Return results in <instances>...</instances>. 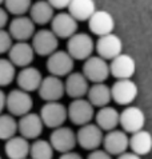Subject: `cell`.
<instances>
[{"label":"cell","mask_w":152,"mask_h":159,"mask_svg":"<svg viewBox=\"0 0 152 159\" xmlns=\"http://www.w3.org/2000/svg\"><path fill=\"white\" fill-rule=\"evenodd\" d=\"M93 50H95V43L92 38L88 34L76 32L68 39L65 51L74 60H87L89 56H92Z\"/></svg>","instance_id":"6da1fadb"},{"label":"cell","mask_w":152,"mask_h":159,"mask_svg":"<svg viewBox=\"0 0 152 159\" xmlns=\"http://www.w3.org/2000/svg\"><path fill=\"white\" fill-rule=\"evenodd\" d=\"M43 125L50 129L61 127L68 119L67 116V107L60 102H48L42 107L39 114Z\"/></svg>","instance_id":"7a4b0ae2"},{"label":"cell","mask_w":152,"mask_h":159,"mask_svg":"<svg viewBox=\"0 0 152 159\" xmlns=\"http://www.w3.org/2000/svg\"><path fill=\"white\" fill-rule=\"evenodd\" d=\"M34 106V100L28 92L21 90H12L10 94L6 95V107L12 116H23L31 112Z\"/></svg>","instance_id":"3957f363"},{"label":"cell","mask_w":152,"mask_h":159,"mask_svg":"<svg viewBox=\"0 0 152 159\" xmlns=\"http://www.w3.org/2000/svg\"><path fill=\"white\" fill-rule=\"evenodd\" d=\"M67 116L74 125L82 127L91 123L93 116H95V110L87 99H74L67 107Z\"/></svg>","instance_id":"277c9868"},{"label":"cell","mask_w":152,"mask_h":159,"mask_svg":"<svg viewBox=\"0 0 152 159\" xmlns=\"http://www.w3.org/2000/svg\"><path fill=\"white\" fill-rule=\"evenodd\" d=\"M47 70L52 76H68L75 67V60L64 50H56L47 59Z\"/></svg>","instance_id":"5b68a950"},{"label":"cell","mask_w":152,"mask_h":159,"mask_svg":"<svg viewBox=\"0 0 152 159\" xmlns=\"http://www.w3.org/2000/svg\"><path fill=\"white\" fill-rule=\"evenodd\" d=\"M82 74L88 82H92L93 84L104 83L110 76V64L99 56H89L87 60H84Z\"/></svg>","instance_id":"8992f818"},{"label":"cell","mask_w":152,"mask_h":159,"mask_svg":"<svg viewBox=\"0 0 152 159\" xmlns=\"http://www.w3.org/2000/svg\"><path fill=\"white\" fill-rule=\"evenodd\" d=\"M32 50L39 56H50L57 50L59 39L55 36V34L51 30L42 28L36 31L32 36Z\"/></svg>","instance_id":"52a82bcc"},{"label":"cell","mask_w":152,"mask_h":159,"mask_svg":"<svg viewBox=\"0 0 152 159\" xmlns=\"http://www.w3.org/2000/svg\"><path fill=\"white\" fill-rule=\"evenodd\" d=\"M48 142L53 148V151H57L60 154L74 151V148L78 144L76 143V134L74 132V130L65 126L57 127L53 130L50 135Z\"/></svg>","instance_id":"ba28073f"},{"label":"cell","mask_w":152,"mask_h":159,"mask_svg":"<svg viewBox=\"0 0 152 159\" xmlns=\"http://www.w3.org/2000/svg\"><path fill=\"white\" fill-rule=\"evenodd\" d=\"M119 125L123 127V131L135 134V132L143 130L145 125V115L143 110L136 106H128L120 112L119 115Z\"/></svg>","instance_id":"9c48e42d"},{"label":"cell","mask_w":152,"mask_h":159,"mask_svg":"<svg viewBox=\"0 0 152 159\" xmlns=\"http://www.w3.org/2000/svg\"><path fill=\"white\" fill-rule=\"evenodd\" d=\"M103 131L95 123H88L79 129L76 132V143L84 150H97L103 143Z\"/></svg>","instance_id":"30bf717a"},{"label":"cell","mask_w":152,"mask_h":159,"mask_svg":"<svg viewBox=\"0 0 152 159\" xmlns=\"http://www.w3.org/2000/svg\"><path fill=\"white\" fill-rule=\"evenodd\" d=\"M137 86L131 79L116 80L111 87V98L120 106H129L137 96Z\"/></svg>","instance_id":"8fae6325"},{"label":"cell","mask_w":152,"mask_h":159,"mask_svg":"<svg viewBox=\"0 0 152 159\" xmlns=\"http://www.w3.org/2000/svg\"><path fill=\"white\" fill-rule=\"evenodd\" d=\"M95 50L99 58L104 60H112L116 56L123 54V42L118 35L112 32L97 39L95 44Z\"/></svg>","instance_id":"7c38bea8"},{"label":"cell","mask_w":152,"mask_h":159,"mask_svg":"<svg viewBox=\"0 0 152 159\" xmlns=\"http://www.w3.org/2000/svg\"><path fill=\"white\" fill-rule=\"evenodd\" d=\"M51 31L57 39H69L78 32V21L68 12H60L52 17Z\"/></svg>","instance_id":"4fadbf2b"},{"label":"cell","mask_w":152,"mask_h":159,"mask_svg":"<svg viewBox=\"0 0 152 159\" xmlns=\"http://www.w3.org/2000/svg\"><path fill=\"white\" fill-rule=\"evenodd\" d=\"M88 28L93 35L101 38L105 36V35L112 34L115 28V20L110 12L96 10L92 14V16L88 19Z\"/></svg>","instance_id":"5bb4252c"},{"label":"cell","mask_w":152,"mask_h":159,"mask_svg":"<svg viewBox=\"0 0 152 159\" xmlns=\"http://www.w3.org/2000/svg\"><path fill=\"white\" fill-rule=\"evenodd\" d=\"M38 92H39L40 98L43 100H46L47 103L48 102H59L65 94L64 82L60 78L50 75L47 78H43V80L38 88Z\"/></svg>","instance_id":"9a60e30c"},{"label":"cell","mask_w":152,"mask_h":159,"mask_svg":"<svg viewBox=\"0 0 152 159\" xmlns=\"http://www.w3.org/2000/svg\"><path fill=\"white\" fill-rule=\"evenodd\" d=\"M129 138L123 130H112L108 131L103 136V150L108 152L111 157L112 155H122L123 152L127 151L128 148Z\"/></svg>","instance_id":"2e32d148"},{"label":"cell","mask_w":152,"mask_h":159,"mask_svg":"<svg viewBox=\"0 0 152 159\" xmlns=\"http://www.w3.org/2000/svg\"><path fill=\"white\" fill-rule=\"evenodd\" d=\"M136 71V63L132 56L127 54H120L110 63V75H112L118 80L131 79Z\"/></svg>","instance_id":"e0dca14e"},{"label":"cell","mask_w":152,"mask_h":159,"mask_svg":"<svg viewBox=\"0 0 152 159\" xmlns=\"http://www.w3.org/2000/svg\"><path fill=\"white\" fill-rule=\"evenodd\" d=\"M35 52L28 42H16L8 51V60L15 67L25 68L34 61Z\"/></svg>","instance_id":"ac0fdd59"},{"label":"cell","mask_w":152,"mask_h":159,"mask_svg":"<svg viewBox=\"0 0 152 159\" xmlns=\"http://www.w3.org/2000/svg\"><path fill=\"white\" fill-rule=\"evenodd\" d=\"M43 122L40 119L39 114L28 112L23 115L17 122V131L20 132V136L24 139H38L43 132Z\"/></svg>","instance_id":"d6986e66"},{"label":"cell","mask_w":152,"mask_h":159,"mask_svg":"<svg viewBox=\"0 0 152 159\" xmlns=\"http://www.w3.org/2000/svg\"><path fill=\"white\" fill-rule=\"evenodd\" d=\"M35 32V24L28 16H15L8 27V34L12 40L15 39L16 42H27L28 39H32Z\"/></svg>","instance_id":"ffe728a7"},{"label":"cell","mask_w":152,"mask_h":159,"mask_svg":"<svg viewBox=\"0 0 152 159\" xmlns=\"http://www.w3.org/2000/svg\"><path fill=\"white\" fill-rule=\"evenodd\" d=\"M89 82L82 72H71L64 82V92L72 99H82L87 95Z\"/></svg>","instance_id":"44dd1931"},{"label":"cell","mask_w":152,"mask_h":159,"mask_svg":"<svg viewBox=\"0 0 152 159\" xmlns=\"http://www.w3.org/2000/svg\"><path fill=\"white\" fill-rule=\"evenodd\" d=\"M43 80V75L35 67H25L21 68L20 72L16 75V83L19 86V90L25 92L38 91L40 83Z\"/></svg>","instance_id":"7402d4cb"},{"label":"cell","mask_w":152,"mask_h":159,"mask_svg":"<svg viewBox=\"0 0 152 159\" xmlns=\"http://www.w3.org/2000/svg\"><path fill=\"white\" fill-rule=\"evenodd\" d=\"M29 19L34 21L35 25H46L51 23L52 17L55 16V10L50 6L47 0H39L34 3L29 8Z\"/></svg>","instance_id":"603a6c76"},{"label":"cell","mask_w":152,"mask_h":159,"mask_svg":"<svg viewBox=\"0 0 152 159\" xmlns=\"http://www.w3.org/2000/svg\"><path fill=\"white\" fill-rule=\"evenodd\" d=\"M128 147L131 148V152L139 155L140 158L143 155H147L152 151V135L151 132L145 131L144 129L135 132L131 135L128 142Z\"/></svg>","instance_id":"cb8c5ba5"},{"label":"cell","mask_w":152,"mask_h":159,"mask_svg":"<svg viewBox=\"0 0 152 159\" xmlns=\"http://www.w3.org/2000/svg\"><path fill=\"white\" fill-rule=\"evenodd\" d=\"M119 115L120 112L116 108L111 107V106H105L101 107L99 111L95 114L96 123L95 125L99 127L101 131H112L116 130V127L119 126Z\"/></svg>","instance_id":"d4e9b609"},{"label":"cell","mask_w":152,"mask_h":159,"mask_svg":"<svg viewBox=\"0 0 152 159\" xmlns=\"http://www.w3.org/2000/svg\"><path fill=\"white\" fill-rule=\"evenodd\" d=\"M4 151L8 159H27L29 155V143L23 136H12L11 139L6 140Z\"/></svg>","instance_id":"484cf974"},{"label":"cell","mask_w":152,"mask_h":159,"mask_svg":"<svg viewBox=\"0 0 152 159\" xmlns=\"http://www.w3.org/2000/svg\"><path fill=\"white\" fill-rule=\"evenodd\" d=\"M68 14L78 21H88L92 14L96 11V6L93 0H71Z\"/></svg>","instance_id":"4316f807"},{"label":"cell","mask_w":152,"mask_h":159,"mask_svg":"<svg viewBox=\"0 0 152 159\" xmlns=\"http://www.w3.org/2000/svg\"><path fill=\"white\" fill-rule=\"evenodd\" d=\"M88 102L93 107H105L110 104V102L112 100L111 98V87H108L105 83H95L88 88L87 92Z\"/></svg>","instance_id":"83f0119b"},{"label":"cell","mask_w":152,"mask_h":159,"mask_svg":"<svg viewBox=\"0 0 152 159\" xmlns=\"http://www.w3.org/2000/svg\"><path fill=\"white\" fill-rule=\"evenodd\" d=\"M29 155L31 159H52L53 148L48 140L35 139V142L29 144Z\"/></svg>","instance_id":"f1b7e54d"},{"label":"cell","mask_w":152,"mask_h":159,"mask_svg":"<svg viewBox=\"0 0 152 159\" xmlns=\"http://www.w3.org/2000/svg\"><path fill=\"white\" fill-rule=\"evenodd\" d=\"M17 132V122L10 114H0V139L8 140Z\"/></svg>","instance_id":"f546056e"},{"label":"cell","mask_w":152,"mask_h":159,"mask_svg":"<svg viewBox=\"0 0 152 159\" xmlns=\"http://www.w3.org/2000/svg\"><path fill=\"white\" fill-rule=\"evenodd\" d=\"M4 6L8 14L13 16H24L32 6V0H4Z\"/></svg>","instance_id":"4dcf8cb0"},{"label":"cell","mask_w":152,"mask_h":159,"mask_svg":"<svg viewBox=\"0 0 152 159\" xmlns=\"http://www.w3.org/2000/svg\"><path fill=\"white\" fill-rule=\"evenodd\" d=\"M16 78V67L8 59H0V87L10 86Z\"/></svg>","instance_id":"1f68e13d"},{"label":"cell","mask_w":152,"mask_h":159,"mask_svg":"<svg viewBox=\"0 0 152 159\" xmlns=\"http://www.w3.org/2000/svg\"><path fill=\"white\" fill-rule=\"evenodd\" d=\"M12 38L6 30H0V55L6 54L12 47Z\"/></svg>","instance_id":"d6a6232c"},{"label":"cell","mask_w":152,"mask_h":159,"mask_svg":"<svg viewBox=\"0 0 152 159\" xmlns=\"http://www.w3.org/2000/svg\"><path fill=\"white\" fill-rule=\"evenodd\" d=\"M87 159H112V157H111L108 152H105L104 150L97 148V150H93V151L89 152Z\"/></svg>","instance_id":"836d02e7"},{"label":"cell","mask_w":152,"mask_h":159,"mask_svg":"<svg viewBox=\"0 0 152 159\" xmlns=\"http://www.w3.org/2000/svg\"><path fill=\"white\" fill-rule=\"evenodd\" d=\"M53 10H64L69 6L71 0H47Z\"/></svg>","instance_id":"e575fe53"},{"label":"cell","mask_w":152,"mask_h":159,"mask_svg":"<svg viewBox=\"0 0 152 159\" xmlns=\"http://www.w3.org/2000/svg\"><path fill=\"white\" fill-rule=\"evenodd\" d=\"M7 23H8V12L0 7V30H4Z\"/></svg>","instance_id":"d590c367"},{"label":"cell","mask_w":152,"mask_h":159,"mask_svg":"<svg viewBox=\"0 0 152 159\" xmlns=\"http://www.w3.org/2000/svg\"><path fill=\"white\" fill-rule=\"evenodd\" d=\"M59 159H83L82 155L78 152H75V151H69V152H64V154H61L60 158Z\"/></svg>","instance_id":"8d00e7d4"},{"label":"cell","mask_w":152,"mask_h":159,"mask_svg":"<svg viewBox=\"0 0 152 159\" xmlns=\"http://www.w3.org/2000/svg\"><path fill=\"white\" fill-rule=\"evenodd\" d=\"M118 159H141L139 155H136V154H133V152H131V151H126V152H123L122 155H119L118 157Z\"/></svg>","instance_id":"74e56055"},{"label":"cell","mask_w":152,"mask_h":159,"mask_svg":"<svg viewBox=\"0 0 152 159\" xmlns=\"http://www.w3.org/2000/svg\"><path fill=\"white\" fill-rule=\"evenodd\" d=\"M4 108H6V94L0 90V114L3 112Z\"/></svg>","instance_id":"f35d334b"},{"label":"cell","mask_w":152,"mask_h":159,"mask_svg":"<svg viewBox=\"0 0 152 159\" xmlns=\"http://www.w3.org/2000/svg\"><path fill=\"white\" fill-rule=\"evenodd\" d=\"M4 3V0H0V6H2V4Z\"/></svg>","instance_id":"ab89813d"},{"label":"cell","mask_w":152,"mask_h":159,"mask_svg":"<svg viewBox=\"0 0 152 159\" xmlns=\"http://www.w3.org/2000/svg\"><path fill=\"white\" fill-rule=\"evenodd\" d=\"M0 159H2V157H0Z\"/></svg>","instance_id":"60d3db41"}]
</instances>
